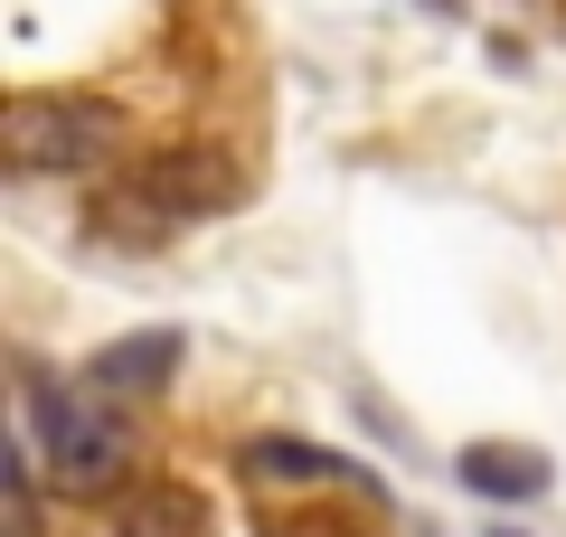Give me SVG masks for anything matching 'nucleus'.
<instances>
[{"mask_svg": "<svg viewBox=\"0 0 566 537\" xmlns=\"http://www.w3.org/2000/svg\"><path fill=\"white\" fill-rule=\"evenodd\" d=\"M237 199V170H227L218 151H199V141H189V151H151V160H133V170H123V189L104 208H114V227H151V236H161V227H199V218H218V208Z\"/></svg>", "mask_w": 566, "mask_h": 537, "instance_id": "obj_1", "label": "nucleus"}, {"mask_svg": "<svg viewBox=\"0 0 566 537\" xmlns=\"http://www.w3.org/2000/svg\"><path fill=\"white\" fill-rule=\"evenodd\" d=\"M114 141H123V114L104 95H20L0 151H10V170H95Z\"/></svg>", "mask_w": 566, "mask_h": 537, "instance_id": "obj_2", "label": "nucleus"}, {"mask_svg": "<svg viewBox=\"0 0 566 537\" xmlns=\"http://www.w3.org/2000/svg\"><path fill=\"white\" fill-rule=\"evenodd\" d=\"M29 434L48 443V462H57L66 481H114L123 472V415H104L95 397H76V387H57L48 368H29Z\"/></svg>", "mask_w": 566, "mask_h": 537, "instance_id": "obj_3", "label": "nucleus"}, {"mask_svg": "<svg viewBox=\"0 0 566 537\" xmlns=\"http://www.w3.org/2000/svg\"><path fill=\"white\" fill-rule=\"evenodd\" d=\"M170 368H180V330H142V339H114V349L85 368V387H95V397H142V387H161Z\"/></svg>", "mask_w": 566, "mask_h": 537, "instance_id": "obj_4", "label": "nucleus"}, {"mask_svg": "<svg viewBox=\"0 0 566 537\" xmlns=\"http://www.w3.org/2000/svg\"><path fill=\"white\" fill-rule=\"evenodd\" d=\"M463 491H482V499H538L547 491V453H528V443H472V453H463Z\"/></svg>", "mask_w": 566, "mask_h": 537, "instance_id": "obj_5", "label": "nucleus"}, {"mask_svg": "<svg viewBox=\"0 0 566 537\" xmlns=\"http://www.w3.org/2000/svg\"><path fill=\"white\" fill-rule=\"evenodd\" d=\"M245 472H264V481H368L359 462L322 453V443H283V434H255V443H245Z\"/></svg>", "mask_w": 566, "mask_h": 537, "instance_id": "obj_6", "label": "nucleus"}, {"mask_svg": "<svg viewBox=\"0 0 566 537\" xmlns=\"http://www.w3.org/2000/svg\"><path fill=\"white\" fill-rule=\"evenodd\" d=\"M123 537H208V509L161 481V491H142L133 509H123Z\"/></svg>", "mask_w": 566, "mask_h": 537, "instance_id": "obj_7", "label": "nucleus"}, {"mask_svg": "<svg viewBox=\"0 0 566 537\" xmlns=\"http://www.w3.org/2000/svg\"><path fill=\"white\" fill-rule=\"evenodd\" d=\"M424 10H453V0H424Z\"/></svg>", "mask_w": 566, "mask_h": 537, "instance_id": "obj_8", "label": "nucleus"}]
</instances>
